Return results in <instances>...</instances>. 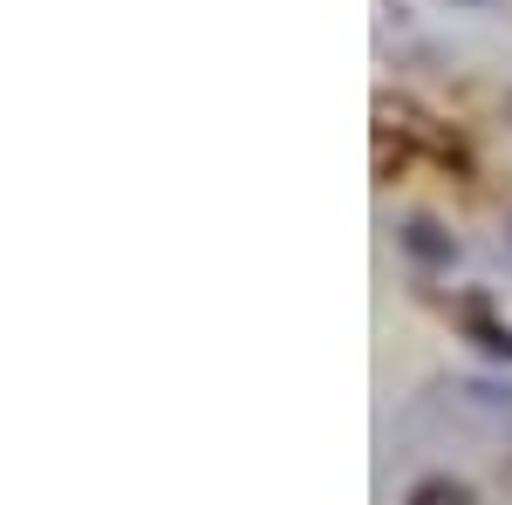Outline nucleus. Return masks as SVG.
Returning <instances> with one entry per match:
<instances>
[{
	"mask_svg": "<svg viewBox=\"0 0 512 505\" xmlns=\"http://www.w3.org/2000/svg\"><path fill=\"white\" fill-rule=\"evenodd\" d=\"M396 246H403L410 267H424V273L458 267V233H444L437 219H403V226H396Z\"/></svg>",
	"mask_w": 512,
	"mask_h": 505,
	"instance_id": "f257e3e1",
	"label": "nucleus"
},
{
	"mask_svg": "<svg viewBox=\"0 0 512 505\" xmlns=\"http://www.w3.org/2000/svg\"><path fill=\"white\" fill-rule=\"evenodd\" d=\"M465 335H472L492 362H512V328H506V321H492V314H485V301H472V308H465Z\"/></svg>",
	"mask_w": 512,
	"mask_h": 505,
	"instance_id": "f03ea898",
	"label": "nucleus"
},
{
	"mask_svg": "<svg viewBox=\"0 0 512 505\" xmlns=\"http://www.w3.org/2000/svg\"><path fill=\"white\" fill-rule=\"evenodd\" d=\"M403 505H472V485L465 478H417Z\"/></svg>",
	"mask_w": 512,
	"mask_h": 505,
	"instance_id": "7ed1b4c3",
	"label": "nucleus"
},
{
	"mask_svg": "<svg viewBox=\"0 0 512 505\" xmlns=\"http://www.w3.org/2000/svg\"><path fill=\"white\" fill-rule=\"evenodd\" d=\"M465 396H472V403H485V410H506V417H512V383H492V376H472V383H465Z\"/></svg>",
	"mask_w": 512,
	"mask_h": 505,
	"instance_id": "20e7f679",
	"label": "nucleus"
},
{
	"mask_svg": "<svg viewBox=\"0 0 512 505\" xmlns=\"http://www.w3.org/2000/svg\"><path fill=\"white\" fill-rule=\"evenodd\" d=\"M506 123H512V89H506Z\"/></svg>",
	"mask_w": 512,
	"mask_h": 505,
	"instance_id": "39448f33",
	"label": "nucleus"
},
{
	"mask_svg": "<svg viewBox=\"0 0 512 505\" xmlns=\"http://www.w3.org/2000/svg\"><path fill=\"white\" fill-rule=\"evenodd\" d=\"M458 7H485V0H458Z\"/></svg>",
	"mask_w": 512,
	"mask_h": 505,
	"instance_id": "423d86ee",
	"label": "nucleus"
},
{
	"mask_svg": "<svg viewBox=\"0 0 512 505\" xmlns=\"http://www.w3.org/2000/svg\"><path fill=\"white\" fill-rule=\"evenodd\" d=\"M506 253H512V226H506Z\"/></svg>",
	"mask_w": 512,
	"mask_h": 505,
	"instance_id": "0eeeda50",
	"label": "nucleus"
}]
</instances>
